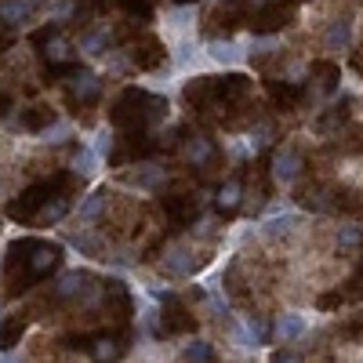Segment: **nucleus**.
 <instances>
[{
  "label": "nucleus",
  "mask_w": 363,
  "mask_h": 363,
  "mask_svg": "<svg viewBox=\"0 0 363 363\" xmlns=\"http://www.w3.org/2000/svg\"><path fill=\"white\" fill-rule=\"evenodd\" d=\"M298 171H301V157H298V149H294V145L277 149V157H272V178L287 186V182H294V178H298Z\"/></svg>",
  "instance_id": "obj_1"
},
{
  "label": "nucleus",
  "mask_w": 363,
  "mask_h": 363,
  "mask_svg": "<svg viewBox=\"0 0 363 363\" xmlns=\"http://www.w3.org/2000/svg\"><path fill=\"white\" fill-rule=\"evenodd\" d=\"M160 269L171 272V277H189V272H193V255H189V247H186V244H171V247L164 251V258H160Z\"/></svg>",
  "instance_id": "obj_2"
},
{
  "label": "nucleus",
  "mask_w": 363,
  "mask_h": 363,
  "mask_svg": "<svg viewBox=\"0 0 363 363\" xmlns=\"http://www.w3.org/2000/svg\"><path fill=\"white\" fill-rule=\"evenodd\" d=\"M66 84H69V99H77V102H95L102 91V80L95 73H73Z\"/></svg>",
  "instance_id": "obj_3"
},
{
  "label": "nucleus",
  "mask_w": 363,
  "mask_h": 363,
  "mask_svg": "<svg viewBox=\"0 0 363 363\" xmlns=\"http://www.w3.org/2000/svg\"><path fill=\"white\" fill-rule=\"evenodd\" d=\"M306 316H301V313H284L280 320H277V327H272V335H277L280 342H294V338H301V335H306Z\"/></svg>",
  "instance_id": "obj_4"
},
{
  "label": "nucleus",
  "mask_w": 363,
  "mask_h": 363,
  "mask_svg": "<svg viewBox=\"0 0 363 363\" xmlns=\"http://www.w3.org/2000/svg\"><path fill=\"white\" fill-rule=\"evenodd\" d=\"M207 55L215 58L218 66H240V62H244V51H240L236 40H211L207 44Z\"/></svg>",
  "instance_id": "obj_5"
},
{
  "label": "nucleus",
  "mask_w": 363,
  "mask_h": 363,
  "mask_svg": "<svg viewBox=\"0 0 363 363\" xmlns=\"http://www.w3.org/2000/svg\"><path fill=\"white\" fill-rule=\"evenodd\" d=\"M164 167H157V164H142L138 171H131L128 174V182H131V186H138V189H160L164 186Z\"/></svg>",
  "instance_id": "obj_6"
},
{
  "label": "nucleus",
  "mask_w": 363,
  "mask_h": 363,
  "mask_svg": "<svg viewBox=\"0 0 363 363\" xmlns=\"http://www.w3.org/2000/svg\"><path fill=\"white\" fill-rule=\"evenodd\" d=\"M211 153H215V145H211L207 135H189V138H186V160H189V164L200 167V164L211 160Z\"/></svg>",
  "instance_id": "obj_7"
},
{
  "label": "nucleus",
  "mask_w": 363,
  "mask_h": 363,
  "mask_svg": "<svg viewBox=\"0 0 363 363\" xmlns=\"http://www.w3.org/2000/svg\"><path fill=\"white\" fill-rule=\"evenodd\" d=\"M349 40H352V22H349V18H338L335 26L327 29V37H323L327 51H345Z\"/></svg>",
  "instance_id": "obj_8"
},
{
  "label": "nucleus",
  "mask_w": 363,
  "mask_h": 363,
  "mask_svg": "<svg viewBox=\"0 0 363 363\" xmlns=\"http://www.w3.org/2000/svg\"><path fill=\"white\" fill-rule=\"evenodd\" d=\"M33 8H37V0H8V4H0V18L8 26H15V22H26L33 15Z\"/></svg>",
  "instance_id": "obj_9"
},
{
  "label": "nucleus",
  "mask_w": 363,
  "mask_h": 363,
  "mask_svg": "<svg viewBox=\"0 0 363 363\" xmlns=\"http://www.w3.org/2000/svg\"><path fill=\"white\" fill-rule=\"evenodd\" d=\"M102 207H106V193H87L84 203L77 207V215H80V222H95L102 215Z\"/></svg>",
  "instance_id": "obj_10"
},
{
  "label": "nucleus",
  "mask_w": 363,
  "mask_h": 363,
  "mask_svg": "<svg viewBox=\"0 0 363 363\" xmlns=\"http://www.w3.org/2000/svg\"><path fill=\"white\" fill-rule=\"evenodd\" d=\"M99 153H95V149H77V157H73V167H77V174L80 178H91V174H95L99 171Z\"/></svg>",
  "instance_id": "obj_11"
},
{
  "label": "nucleus",
  "mask_w": 363,
  "mask_h": 363,
  "mask_svg": "<svg viewBox=\"0 0 363 363\" xmlns=\"http://www.w3.org/2000/svg\"><path fill=\"white\" fill-rule=\"evenodd\" d=\"M109 40H113L109 29H99V33H87V37L80 40V51H84V55H102V51L109 48Z\"/></svg>",
  "instance_id": "obj_12"
},
{
  "label": "nucleus",
  "mask_w": 363,
  "mask_h": 363,
  "mask_svg": "<svg viewBox=\"0 0 363 363\" xmlns=\"http://www.w3.org/2000/svg\"><path fill=\"white\" fill-rule=\"evenodd\" d=\"M294 222H298V215H291V211H287V215L269 218V222L262 225V233H265V236H287V233L294 229Z\"/></svg>",
  "instance_id": "obj_13"
},
{
  "label": "nucleus",
  "mask_w": 363,
  "mask_h": 363,
  "mask_svg": "<svg viewBox=\"0 0 363 363\" xmlns=\"http://www.w3.org/2000/svg\"><path fill=\"white\" fill-rule=\"evenodd\" d=\"M87 287V277H84V272H66V277L62 280H58V294H62V298H69V294H77V291H84Z\"/></svg>",
  "instance_id": "obj_14"
},
{
  "label": "nucleus",
  "mask_w": 363,
  "mask_h": 363,
  "mask_svg": "<svg viewBox=\"0 0 363 363\" xmlns=\"http://www.w3.org/2000/svg\"><path fill=\"white\" fill-rule=\"evenodd\" d=\"M69 124H62V120H58V124H51V128H44L40 131V142H48V145H58V142H66L69 138Z\"/></svg>",
  "instance_id": "obj_15"
},
{
  "label": "nucleus",
  "mask_w": 363,
  "mask_h": 363,
  "mask_svg": "<svg viewBox=\"0 0 363 363\" xmlns=\"http://www.w3.org/2000/svg\"><path fill=\"white\" fill-rule=\"evenodd\" d=\"M240 196H244V189H240V182L233 178V182H225L222 193H218V207H236V203H240Z\"/></svg>",
  "instance_id": "obj_16"
},
{
  "label": "nucleus",
  "mask_w": 363,
  "mask_h": 363,
  "mask_svg": "<svg viewBox=\"0 0 363 363\" xmlns=\"http://www.w3.org/2000/svg\"><path fill=\"white\" fill-rule=\"evenodd\" d=\"M233 342H236L240 349H255V345H262V342L251 335V327H247V323H233Z\"/></svg>",
  "instance_id": "obj_17"
},
{
  "label": "nucleus",
  "mask_w": 363,
  "mask_h": 363,
  "mask_svg": "<svg viewBox=\"0 0 363 363\" xmlns=\"http://www.w3.org/2000/svg\"><path fill=\"white\" fill-rule=\"evenodd\" d=\"M142 327L149 330V335H157V330H160V309L153 306V301H145V306H142Z\"/></svg>",
  "instance_id": "obj_18"
},
{
  "label": "nucleus",
  "mask_w": 363,
  "mask_h": 363,
  "mask_svg": "<svg viewBox=\"0 0 363 363\" xmlns=\"http://www.w3.org/2000/svg\"><path fill=\"white\" fill-rule=\"evenodd\" d=\"M186 359L189 363H207L211 359V345L207 342H189L186 345Z\"/></svg>",
  "instance_id": "obj_19"
},
{
  "label": "nucleus",
  "mask_w": 363,
  "mask_h": 363,
  "mask_svg": "<svg viewBox=\"0 0 363 363\" xmlns=\"http://www.w3.org/2000/svg\"><path fill=\"white\" fill-rule=\"evenodd\" d=\"M277 48H280V40H277V37H255V40H251V55H258V58L272 55Z\"/></svg>",
  "instance_id": "obj_20"
},
{
  "label": "nucleus",
  "mask_w": 363,
  "mask_h": 363,
  "mask_svg": "<svg viewBox=\"0 0 363 363\" xmlns=\"http://www.w3.org/2000/svg\"><path fill=\"white\" fill-rule=\"evenodd\" d=\"M69 211V200H55V203H48L44 211H40V222H58Z\"/></svg>",
  "instance_id": "obj_21"
},
{
  "label": "nucleus",
  "mask_w": 363,
  "mask_h": 363,
  "mask_svg": "<svg viewBox=\"0 0 363 363\" xmlns=\"http://www.w3.org/2000/svg\"><path fill=\"white\" fill-rule=\"evenodd\" d=\"M55 258H58V251H55V247H37V255H33V272H37V277H40V272H44Z\"/></svg>",
  "instance_id": "obj_22"
},
{
  "label": "nucleus",
  "mask_w": 363,
  "mask_h": 363,
  "mask_svg": "<svg viewBox=\"0 0 363 363\" xmlns=\"http://www.w3.org/2000/svg\"><path fill=\"white\" fill-rule=\"evenodd\" d=\"M51 62H62V58H69V40H62V37H55L51 44H48V51H44Z\"/></svg>",
  "instance_id": "obj_23"
},
{
  "label": "nucleus",
  "mask_w": 363,
  "mask_h": 363,
  "mask_svg": "<svg viewBox=\"0 0 363 363\" xmlns=\"http://www.w3.org/2000/svg\"><path fill=\"white\" fill-rule=\"evenodd\" d=\"M69 244L77 247V251H87V255H95V247H99V236H91V233H77Z\"/></svg>",
  "instance_id": "obj_24"
},
{
  "label": "nucleus",
  "mask_w": 363,
  "mask_h": 363,
  "mask_svg": "<svg viewBox=\"0 0 363 363\" xmlns=\"http://www.w3.org/2000/svg\"><path fill=\"white\" fill-rule=\"evenodd\" d=\"M113 356H116V345H113L109 338H102V342L95 345V359H99V363H109Z\"/></svg>",
  "instance_id": "obj_25"
},
{
  "label": "nucleus",
  "mask_w": 363,
  "mask_h": 363,
  "mask_svg": "<svg viewBox=\"0 0 363 363\" xmlns=\"http://www.w3.org/2000/svg\"><path fill=\"white\" fill-rule=\"evenodd\" d=\"M338 244H342V247H356V244H359V229H356V225H345V229L338 233Z\"/></svg>",
  "instance_id": "obj_26"
},
{
  "label": "nucleus",
  "mask_w": 363,
  "mask_h": 363,
  "mask_svg": "<svg viewBox=\"0 0 363 363\" xmlns=\"http://www.w3.org/2000/svg\"><path fill=\"white\" fill-rule=\"evenodd\" d=\"M247 327H251V335H255L258 342H262V338H269V323H265L262 316H251V320H247Z\"/></svg>",
  "instance_id": "obj_27"
},
{
  "label": "nucleus",
  "mask_w": 363,
  "mask_h": 363,
  "mask_svg": "<svg viewBox=\"0 0 363 363\" xmlns=\"http://www.w3.org/2000/svg\"><path fill=\"white\" fill-rule=\"evenodd\" d=\"M109 149H113V135H109V131H99V135H95V153L106 157Z\"/></svg>",
  "instance_id": "obj_28"
},
{
  "label": "nucleus",
  "mask_w": 363,
  "mask_h": 363,
  "mask_svg": "<svg viewBox=\"0 0 363 363\" xmlns=\"http://www.w3.org/2000/svg\"><path fill=\"white\" fill-rule=\"evenodd\" d=\"M277 363H301V359H298V356H280Z\"/></svg>",
  "instance_id": "obj_29"
},
{
  "label": "nucleus",
  "mask_w": 363,
  "mask_h": 363,
  "mask_svg": "<svg viewBox=\"0 0 363 363\" xmlns=\"http://www.w3.org/2000/svg\"><path fill=\"white\" fill-rule=\"evenodd\" d=\"M0 363H15V356L8 352V356H0Z\"/></svg>",
  "instance_id": "obj_30"
}]
</instances>
